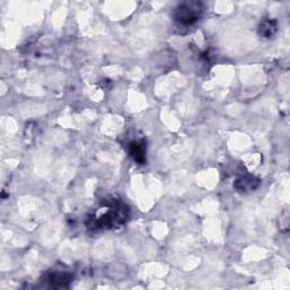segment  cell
<instances>
[{"instance_id": "7a4b0ae2", "label": "cell", "mask_w": 290, "mask_h": 290, "mask_svg": "<svg viewBox=\"0 0 290 290\" xmlns=\"http://www.w3.org/2000/svg\"><path fill=\"white\" fill-rule=\"evenodd\" d=\"M202 12L203 6L201 2H185L177 7L173 16L178 24L190 26L199 20Z\"/></svg>"}, {"instance_id": "5b68a950", "label": "cell", "mask_w": 290, "mask_h": 290, "mask_svg": "<svg viewBox=\"0 0 290 290\" xmlns=\"http://www.w3.org/2000/svg\"><path fill=\"white\" fill-rule=\"evenodd\" d=\"M275 31H277V25H275L274 21L266 20L260 26V34L263 38H271L275 33Z\"/></svg>"}, {"instance_id": "3957f363", "label": "cell", "mask_w": 290, "mask_h": 290, "mask_svg": "<svg viewBox=\"0 0 290 290\" xmlns=\"http://www.w3.org/2000/svg\"><path fill=\"white\" fill-rule=\"evenodd\" d=\"M260 181L255 177L252 176H245L242 177L235 181V188H237L238 192H249L254 191L259 186Z\"/></svg>"}, {"instance_id": "6da1fadb", "label": "cell", "mask_w": 290, "mask_h": 290, "mask_svg": "<svg viewBox=\"0 0 290 290\" xmlns=\"http://www.w3.org/2000/svg\"><path fill=\"white\" fill-rule=\"evenodd\" d=\"M106 211L97 213L89 224L91 229H108L116 226H121L127 220L128 208L119 202L109 203L106 206Z\"/></svg>"}, {"instance_id": "277c9868", "label": "cell", "mask_w": 290, "mask_h": 290, "mask_svg": "<svg viewBox=\"0 0 290 290\" xmlns=\"http://www.w3.org/2000/svg\"><path fill=\"white\" fill-rule=\"evenodd\" d=\"M130 155L134 158V160L139 163H144L146 158H145V147L143 143L133 142L129 147Z\"/></svg>"}]
</instances>
